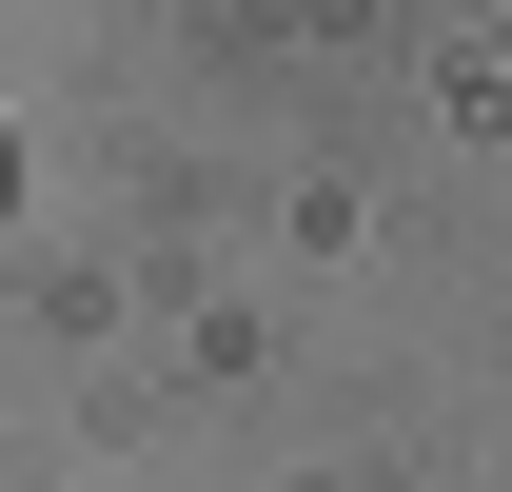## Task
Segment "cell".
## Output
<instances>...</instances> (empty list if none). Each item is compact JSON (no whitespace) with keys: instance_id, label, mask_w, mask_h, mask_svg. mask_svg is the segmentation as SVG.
Returning <instances> with one entry per match:
<instances>
[]
</instances>
